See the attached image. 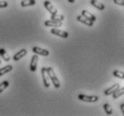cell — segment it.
<instances>
[{
    "instance_id": "6da1fadb",
    "label": "cell",
    "mask_w": 124,
    "mask_h": 116,
    "mask_svg": "<svg viewBox=\"0 0 124 116\" xmlns=\"http://www.w3.org/2000/svg\"><path fill=\"white\" fill-rule=\"evenodd\" d=\"M47 71H48V75H49V77H50V81H51V83L53 84V85L55 86V88L60 87V82H59V78L57 77L56 74H55L52 68H51V67L47 68Z\"/></svg>"
},
{
    "instance_id": "7a4b0ae2",
    "label": "cell",
    "mask_w": 124,
    "mask_h": 116,
    "mask_svg": "<svg viewBox=\"0 0 124 116\" xmlns=\"http://www.w3.org/2000/svg\"><path fill=\"white\" fill-rule=\"evenodd\" d=\"M78 98L80 101L87 102V103H94L99 100V97L96 95H86V94H79Z\"/></svg>"
},
{
    "instance_id": "3957f363",
    "label": "cell",
    "mask_w": 124,
    "mask_h": 116,
    "mask_svg": "<svg viewBox=\"0 0 124 116\" xmlns=\"http://www.w3.org/2000/svg\"><path fill=\"white\" fill-rule=\"evenodd\" d=\"M41 76H42V81H43V85L46 88H48L50 85V79L48 75V71H47V68H41Z\"/></svg>"
},
{
    "instance_id": "277c9868",
    "label": "cell",
    "mask_w": 124,
    "mask_h": 116,
    "mask_svg": "<svg viewBox=\"0 0 124 116\" xmlns=\"http://www.w3.org/2000/svg\"><path fill=\"white\" fill-rule=\"evenodd\" d=\"M50 32H51L52 34L58 35V36H59V37H61V38H64V39H67V38L68 37V33L67 31H61V30H59V29L56 28V27H54V28L51 29Z\"/></svg>"
},
{
    "instance_id": "5b68a950",
    "label": "cell",
    "mask_w": 124,
    "mask_h": 116,
    "mask_svg": "<svg viewBox=\"0 0 124 116\" xmlns=\"http://www.w3.org/2000/svg\"><path fill=\"white\" fill-rule=\"evenodd\" d=\"M38 60H39V58H38L37 54H35V55L32 56V58H31V64H30V70H31V72L36 71L37 66H38Z\"/></svg>"
},
{
    "instance_id": "8992f818",
    "label": "cell",
    "mask_w": 124,
    "mask_h": 116,
    "mask_svg": "<svg viewBox=\"0 0 124 116\" xmlns=\"http://www.w3.org/2000/svg\"><path fill=\"white\" fill-rule=\"evenodd\" d=\"M44 6H45V8H46L51 15H56V14H58V10L56 9V7L53 6L50 1H45V2H44Z\"/></svg>"
},
{
    "instance_id": "52a82bcc",
    "label": "cell",
    "mask_w": 124,
    "mask_h": 116,
    "mask_svg": "<svg viewBox=\"0 0 124 116\" xmlns=\"http://www.w3.org/2000/svg\"><path fill=\"white\" fill-rule=\"evenodd\" d=\"M45 26H48V27H60L62 25L61 21H55V20H48V21H45L44 23Z\"/></svg>"
},
{
    "instance_id": "ba28073f",
    "label": "cell",
    "mask_w": 124,
    "mask_h": 116,
    "mask_svg": "<svg viewBox=\"0 0 124 116\" xmlns=\"http://www.w3.org/2000/svg\"><path fill=\"white\" fill-rule=\"evenodd\" d=\"M32 51L37 55H41V56H48L50 54V51L45 49H41L40 47H33L32 48Z\"/></svg>"
},
{
    "instance_id": "9c48e42d",
    "label": "cell",
    "mask_w": 124,
    "mask_h": 116,
    "mask_svg": "<svg viewBox=\"0 0 124 116\" xmlns=\"http://www.w3.org/2000/svg\"><path fill=\"white\" fill-rule=\"evenodd\" d=\"M26 54H27V50H25V49H23V50H21L20 51H18L17 53H16L14 55L13 60H15V61H17V60H21L23 57H24Z\"/></svg>"
},
{
    "instance_id": "30bf717a",
    "label": "cell",
    "mask_w": 124,
    "mask_h": 116,
    "mask_svg": "<svg viewBox=\"0 0 124 116\" xmlns=\"http://www.w3.org/2000/svg\"><path fill=\"white\" fill-rule=\"evenodd\" d=\"M82 15L84 16L85 18L88 19V20H90L92 22H94L96 20L95 16L93 15V14H91L90 12H88L87 10H83V11H82Z\"/></svg>"
},
{
    "instance_id": "8fae6325",
    "label": "cell",
    "mask_w": 124,
    "mask_h": 116,
    "mask_svg": "<svg viewBox=\"0 0 124 116\" xmlns=\"http://www.w3.org/2000/svg\"><path fill=\"white\" fill-rule=\"evenodd\" d=\"M78 21H79V22L84 23V24L87 25V26H93V22H92V21H90V20H88L86 18H85L83 15H78Z\"/></svg>"
},
{
    "instance_id": "7c38bea8",
    "label": "cell",
    "mask_w": 124,
    "mask_h": 116,
    "mask_svg": "<svg viewBox=\"0 0 124 116\" xmlns=\"http://www.w3.org/2000/svg\"><path fill=\"white\" fill-rule=\"evenodd\" d=\"M120 87V85H119V84H115V85H112L111 87H109L108 89H106L105 91H104V94L105 95H110V94H112L113 93H114L118 88Z\"/></svg>"
},
{
    "instance_id": "4fadbf2b",
    "label": "cell",
    "mask_w": 124,
    "mask_h": 116,
    "mask_svg": "<svg viewBox=\"0 0 124 116\" xmlns=\"http://www.w3.org/2000/svg\"><path fill=\"white\" fill-rule=\"evenodd\" d=\"M0 56H1V58H2V60H4L5 61H6V62L10 60L9 55H8V53L6 51V50L3 49V48L0 49Z\"/></svg>"
},
{
    "instance_id": "5bb4252c",
    "label": "cell",
    "mask_w": 124,
    "mask_h": 116,
    "mask_svg": "<svg viewBox=\"0 0 124 116\" xmlns=\"http://www.w3.org/2000/svg\"><path fill=\"white\" fill-rule=\"evenodd\" d=\"M91 4H92L95 8H97V9H99V10H103L104 7H105V6H103L101 2H99L98 0H91Z\"/></svg>"
},
{
    "instance_id": "9a60e30c",
    "label": "cell",
    "mask_w": 124,
    "mask_h": 116,
    "mask_svg": "<svg viewBox=\"0 0 124 116\" xmlns=\"http://www.w3.org/2000/svg\"><path fill=\"white\" fill-rule=\"evenodd\" d=\"M12 69H13V67L11 66V65H7V66L4 67L2 69H0V77L7 74V73L10 72Z\"/></svg>"
},
{
    "instance_id": "2e32d148",
    "label": "cell",
    "mask_w": 124,
    "mask_h": 116,
    "mask_svg": "<svg viewBox=\"0 0 124 116\" xmlns=\"http://www.w3.org/2000/svg\"><path fill=\"white\" fill-rule=\"evenodd\" d=\"M36 4V1L35 0H23L21 2V6L25 7V6H34Z\"/></svg>"
},
{
    "instance_id": "e0dca14e",
    "label": "cell",
    "mask_w": 124,
    "mask_h": 116,
    "mask_svg": "<svg viewBox=\"0 0 124 116\" xmlns=\"http://www.w3.org/2000/svg\"><path fill=\"white\" fill-rule=\"evenodd\" d=\"M124 94V88L122 87V88H120L119 87L116 91L112 94V96H113V98L114 99H116V98H118V97H120V96H121L122 94Z\"/></svg>"
},
{
    "instance_id": "ac0fdd59",
    "label": "cell",
    "mask_w": 124,
    "mask_h": 116,
    "mask_svg": "<svg viewBox=\"0 0 124 116\" xmlns=\"http://www.w3.org/2000/svg\"><path fill=\"white\" fill-rule=\"evenodd\" d=\"M103 109L105 111V113L109 115H111L112 114V106L110 105L109 104H103Z\"/></svg>"
},
{
    "instance_id": "d6986e66",
    "label": "cell",
    "mask_w": 124,
    "mask_h": 116,
    "mask_svg": "<svg viewBox=\"0 0 124 116\" xmlns=\"http://www.w3.org/2000/svg\"><path fill=\"white\" fill-rule=\"evenodd\" d=\"M50 19H51V20H55V21H62V20L64 19V16L62 15L56 14V15H51Z\"/></svg>"
},
{
    "instance_id": "ffe728a7",
    "label": "cell",
    "mask_w": 124,
    "mask_h": 116,
    "mask_svg": "<svg viewBox=\"0 0 124 116\" xmlns=\"http://www.w3.org/2000/svg\"><path fill=\"white\" fill-rule=\"evenodd\" d=\"M8 85H9V82L8 81L2 82V83L0 84V93H2L5 89H6V88L8 87Z\"/></svg>"
},
{
    "instance_id": "44dd1931",
    "label": "cell",
    "mask_w": 124,
    "mask_h": 116,
    "mask_svg": "<svg viewBox=\"0 0 124 116\" xmlns=\"http://www.w3.org/2000/svg\"><path fill=\"white\" fill-rule=\"evenodd\" d=\"M113 76L118 77V78H124V73L122 71H119V70H114L113 71Z\"/></svg>"
},
{
    "instance_id": "7402d4cb",
    "label": "cell",
    "mask_w": 124,
    "mask_h": 116,
    "mask_svg": "<svg viewBox=\"0 0 124 116\" xmlns=\"http://www.w3.org/2000/svg\"><path fill=\"white\" fill-rule=\"evenodd\" d=\"M8 6V3L6 1H0V8H6Z\"/></svg>"
},
{
    "instance_id": "603a6c76",
    "label": "cell",
    "mask_w": 124,
    "mask_h": 116,
    "mask_svg": "<svg viewBox=\"0 0 124 116\" xmlns=\"http://www.w3.org/2000/svg\"><path fill=\"white\" fill-rule=\"evenodd\" d=\"M113 2L119 6H124V0H113Z\"/></svg>"
},
{
    "instance_id": "cb8c5ba5",
    "label": "cell",
    "mask_w": 124,
    "mask_h": 116,
    "mask_svg": "<svg viewBox=\"0 0 124 116\" xmlns=\"http://www.w3.org/2000/svg\"><path fill=\"white\" fill-rule=\"evenodd\" d=\"M121 112L123 113V114H124V104H121Z\"/></svg>"
},
{
    "instance_id": "d4e9b609",
    "label": "cell",
    "mask_w": 124,
    "mask_h": 116,
    "mask_svg": "<svg viewBox=\"0 0 124 116\" xmlns=\"http://www.w3.org/2000/svg\"><path fill=\"white\" fill-rule=\"evenodd\" d=\"M76 0H68V2H70V3H74Z\"/></svg>"
},
{
    "instance_id": "484cf974",
    "label": "cell",
    "mask_w": 124,
    "mask_h": 116,
    "mask_svg": "<svg viewBox=\"0 0 124 116\" xmlns=\"http://www.w3.org/2000/svg\"><path fill=\"white\" fill-rule=\"evenodd\" d=\"M2 63V58H1V56H0V64Z\"/></svg>"
}]
</instances>
